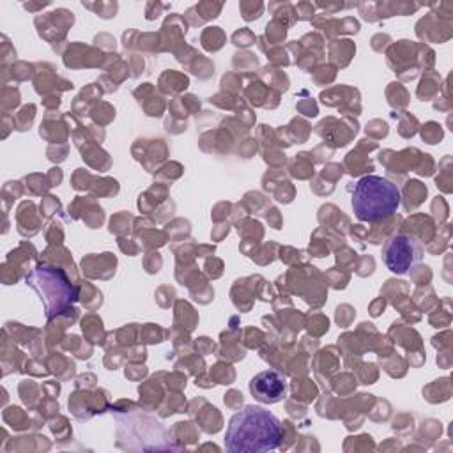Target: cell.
<instances>
[{"label":"cell","instance_id":"1","mask_svg":"<svg viewBox=\"0 0 453 453\" xmlns=\"http://www.w3.org/2000/svg\"><path fill=\"white\" fill-rule=\"evenodd\" d=\"M281 439V421L271 411L246 405L230 418L223 441L230 453H264L276 449Z\"/></svg>","mask_w":453,"mask_h":453},{"label":"cell","instance_id":"2","mask_svg":"<svg viewBox=\"0 0 453 453\" xmlns=\"http://www.w3.org/2000/svg\"><path fill=\"white\" fill-rule=\"evenodd\" d=\"M400 202L402 195L398 186L393 184L389 179L379 175L361 177L356 182L350 198L354 216L359 221L368 223L389 218L396 212Z\"/></svg>","mask_w":453,"mask_h":453},{"label":"cell","instance_id":"3","mask_svg":"<svg viewBox=\"0 0 453 453\" xmlns=\"http://www.w3.org/2000/svg\"><path fill=\"white\" fill-rule=\"evenodd\" d=\"M25 281L37 292L48 319L64 313L76 299V288L71 285L67 276L53 265H35Z\"/></svg>","mask_w":453,"mask_h":453},{"label":"cell","instance_id":"4","mask_svg":"<svg viewBox=\"0 0 453 453\" xmlns=\"http://www.w3.org/2000/svg\"><path fill=\"white\" fill-rule=\"evenodd\" d=\"M423 258V246L414 235L395 234L382 248V262L395 274H405Z\"/></svg>","mask_w":453,"mask_h":453},{"label":"cell","instance_id":"5","mask_svg":"<svg viewBox=\"0 0 453 453\" xmlns=\"http://www.w3.org/2000/svg\"><path fill=\"white\" fill-rule=\"evenodd\" d=\"M250 393L260 403H278L287 395V379L276 370H264L251 377Z\"/></svg>","mask_w":453,"mask_h":453}]
</instances>
